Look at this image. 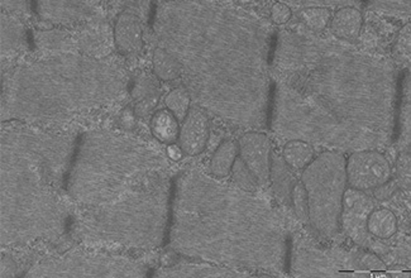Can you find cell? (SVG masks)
<instances>
[{"mask_svg":"<svg viewBox=\"0 0 411 278\" xmlns=\"http://www.w3.org/2000/svg\"><path fill=\"white\" fill-rule=\"evenodd\" d=\"M309 201V220L319 232L337 230L345 191V162L333 152H325L306 167L303 175Z\"/></svg>","mask_w":411,"mask_h":278,"instance_id":"6da1fadb","label":"cell"},{"mask_svg":"<svg viewBox=\"0 0 411 278\" xmlns=\"http://www.w3.org/2000/svg\"><path fill=\"white\" fill-rule=\"evenodd\" d=\"M391 166L377 150H361L350 155L345 163V181L350 189L366 192L389 184Z\"/></svg>","mask_w":411,"mask_h":278,"instance_id":"7a4b0ae2","label":"cell"},{"mask_svg":"<svg viewBox=\"0 0 411 278\" xmlns=\"http://www.w3.org/2000/svg\"><path fill=\"white\" fill-rule=\"evenodd\" d=\"M372 210L373 202L363 191L345 190L339 220L345 233L356 243L362 244L367 240V219Z\"/></svg>","mask_w":411,"mask_h":278,"instance_id":"3957f363","label":"cell"},{"mask_svg":"<svg viewBox=\"0 0 411 278\" xmlns=\"http://www.w3.org/2000/svg\"><path fill=\"white\" fill-rule=\"evenodd\" d=\"M239 155L245 167L265 186L271 173V143L265 134H245L238 142Z\"/></svg>","mask_w":411,"mask_h":278,"instance_id":"277c9868","label":"cell"},{"mask_svg":"<svg viewBox=\"0 0 411 278\" xmlns=\"http://www.w3.org/2000/svg\"><path fill=\"white\" fill-rule=\"evenodd\" d=\"M209 138V119L201 108H190L180 128V145L188 156H198L206 150Z\"/></svg>","mask_w":411,"mask_h":278,"instance_id":"5b68a950","label":"cell"},{"mask_svg":"<svg viewBox=\"0 0 411 278\" xmlns=\"http://www.w3.org/2000/svg\"><path fill=\"white\" fill-rule=\"evenodd\" d=\"M116 42L118 48L122 51L123 53H132L142 47V28L138 18L134 14L124 11L122 16L118 18Z\"/></svg>","mask_w":411,"mask_h":278,"instance_id":"8992f818","label":"cell"},{"mask_svg":"<svg viewBox=\"0 0 411 278\" xmlns=\"http://www.w3.org/2000/svg\"><path fill=\"white\" fill-rule=\"evenodd\" d=\"M362 24L361 11L353 6H345L334 14L330 21V31L338 38L356 41L361 34Z\"/></svg>","mask_w":411,"mask_h":278,"instance_id":"52a82bcc","label":"cell"},{"mask_svg":"<svg viewBox=\"0 0 411 278\" xmlns=\"http://www.w3.org/2000/svg\"><path fill=\"white\" fill-rule=\"evenodd\" d=\"M238 153V142L232 139L224 140L211 157L210 166H209L211 175L217 178L227 177L232 171L234 163L237 161Z\"/></svg>","mask_w":411,"mask_h":278,"instance_id":"ba28073f","label":"cell"},{"mask_svg":"<svg viewBox=\"0 0 411 278\" xmlns=\"http://www.w3.org/2000/svg\"><path fill=\"white\" fill-rule=\"evenodd\" d=\"M151 130L162 143L173 145L178 139L180 127L178 120L173 113L167 109L156 111L151 119Z\"/></svg>","mask_w":411,"mask_h":278,"instance_id":"9c48e42d","label":"cell"},{"mask_svg":"<svg viewBox=\"0 0 411 278\" xmlns=\"http://www.w3.org/2000/svg\"><path fill=\"white\" fill-rule=\"evenodd\" d=\"M397 217L389 209H373L367 219V232L380 240H390L397 232Z\"/></svg>","mask_w":411,"mask_h":278,"instance_id":"30bf717a","label":"cell"},{"mask_svg":"<svg viewBox=\"0 0 411 278\" xmlns=\"http://www.w3.org/2000/svg\"><path fill=\"white\" fill-rule=\"evenodd\" d=\"M283 161L293 170H304L314 161V150L303 140H290L283 147Z\"/></svg>","mask_w":411,"mask_h":278,"instance_id":"8fae6325","label":"cell"},{"mask_svg":"<svg viewBox=\"0 0 411 278\" xmlns=\"http://www.w3.org/2000/svg\"><path fill=\"white\" fill-rule=\"evenodd\" d=\"M153 67H155L156 76H158L165 81H171L178 78L181 71V67L176 61V58L163 48H157L155 51Z\"/></svg>","mask_w":411,"mask_h":278,"instance_id":"7c38bea8","label":"cell"},{"mask_svg":"<svg viewBox=\"0 0 411 278\" xmlns=\"http://www.w3.org/2000/svg\"><path fill=\"white\" fill-rule=\"evenodd\" d=\"M167 110L171 111L178 122H183L190 110V95L183 88L170 91L165 99Z\"/></svg>","mask_w":411,"mask_h":278,"instance_id":"4fadbf2b","label":"cell"},{"mask_svg":"<svg viewBox=\"0 0 411 278\" xmlns=\"http://www.w3.org/2000/svg\"><path fill=\"white\" fill-rule=\"evenodd\" d=\"M301 18L311 31L323 32L325 28L328 27L329 23L332 21V14H330L328 8L310 6L303 11Z\"/></svg>","mask_w":411,"mask_h":278,"instance_id":"5bb4252c","label":"cell"},{"mask_svg":"<svg viewBox=\"0 0 411 278\" xmlns=\"http://www.w3.org/2000/svg\"><path fill=\"white\" fill-rule=\"evenodd\" d=\"M291 202L294 206L295 214L303 222H309V201L305 186L303 182H296L291 190Z\"/></svg>","mask_w":411,"mask_h":278,"instance_id":"9a60e30c","label":"cell"},{"mask_svg":"<svg viewBox=\"0 0 411 278\" xmlns=\"http://www.w3.org/2000/svg\"><path fill=\"white\" fill-rule=\"evenodd\" d=\"M232 170H233V178L235 184L240 186L242 189L247 190V191H255L256 190L257 186H258L256 178L250 173V170L245 167L242 160H237Z\"/></svg>","mask_w":411,"mask_h":278,"instance_id":"2e32d148","label":"cell"},{"mask_svg":"<svg viewBox=\"0 0 411 278\" xmlns=\"http://www.w3.org/2000/svg\"><path fill=\"white\" fill-rule=\"evenodd\" d=\"M158 101H160V94L158 93L150 95V96H146L142 101H137V104L134 105L133 109L136 117L145 118L147 115H150L151 113L155 110Z\"/></svg>","mask_w":411,"mask_h":278,"instance_id":"e0dca14e","label":"cell"},{"mask_svg":"<svg viewBox=\"0 0 411 278\" xmlns=\"http://www.w3.org/2000/svg\"><path fill=\"white\" fill-rule=\"evenodd\" d=\"M156 88H157V83H155L153 78H148V76H143L138 80V83H136L132 95L134 99L137 101H142L146 96L156 94Z\"/></svg>","mask_w":411,"mask_h":278,"instance_id":"ac0fdd59","label":"cell"},{"mask_svg":"<svg viewBox=\"0 0 411 278\" xmlns=\"http://www.w3.org/2000/svg\"><path fill=\"white\" fill-rule=\"evenodd\" d=\"M291 9L283 3H275L271 8V18L276 24H285L291 18Z\"/></svg>","mask_w":411,"mask_h":278,"instance_id":"d6986e66","label":"cell"},{"mask_svg":"<svg viewBox=\"0 0 411 278\" xmlns=\"http://www.w3.org/2000/svg\"><path fill=\"white\" fill-rule=\"evenodd\" d=\"M395 48L399 50L400 55H405V57L410 56V26L405 27L401 32L400 38L397 39V45Z\"/></svg>","mask_w":411,"mask_h":278,"instance_id":"ffe728a7","label":"cell"},{"mask_svg":"<svg viewBox=\"0 0 411 278\" xmlns=\"http://www.w3.org/2000/svg\"><path fill=\"white\" fill-rule=\"evenodd\" d=\"M362 263L365 264V268H368V269H386L384 263L378 259L377 257L373 256V254H366L365 258L362 259Z\"/></svg>","mask_w":411,"mask_h":278,"instance_id":"44dd1931","label":"cell"},{"mask_svg":"<svg viewBox=\"0 0 411 278\" xmlns=\"http://www.w3.org/2000/svg\"><path fill=\"white\" fill-rule=\"evenodd\" d=\"M136 114H134V110L132 109H127L122 113L121 115V123H122L123 127L127 129H132L136 124Z\"/></svg>","mask_w":411,"mask_h":278,"instance_id":"7402d4cb","label":"cell"},{"mask_svg":"<svg viewBox=\"0 0 411 278\" xmlns=\"http://www.w3.org/2000/svg\"><path fill=\"white\" fill-rule=\"evenodd\" d=\"M176 259H178V256H176L175 252L166 250L162 254L161 258H160V262H161V266H163V267H171L176 263Z\"/></svg>","mask_w":411,"mask_h":278,"instance_id":"603a6c76","label":"cell"},{"mask_svg":"<svg viewBox=\"0 0 411 278\" xmlns=\"http://www.w3.org/2000/svg\"><path fill=\"white\" fill-rule=\"evenodd\" d=\"M167 155L168 157L173 160V161H180L183 156V150H181V147L175 145H168V148H167Z\"/></svg>","mask_w":411,"mask_h":278,"instance_id":"cb8c5ba5","label":"cell"}]
</instances>
